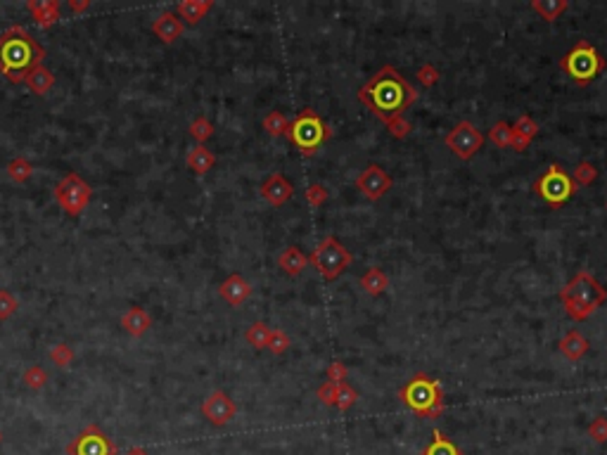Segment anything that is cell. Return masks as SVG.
<instances>
[{
	"mask_svg": "<svg viewBox=\"0 0 607 455\" xmlns=\"http://www.w3.org/2000/svg\"><path fill=\"white\" fill-rule=\"evenodd\" d=\"M46 57V48L24 26L15 24L0 33V71L10 83H24Z\"/></svg>",
	"mask_w": 607,
	"mask_h": 455,
	"instance_id": "obj_1",
	"label": "cell"
},
{
	"mask_svg": "<svg viewBox=\"0 0 607 455\" xmlns=\"http://www.w3.org/2000/svg\"><path fill=\"white\" fill-rule=\"evenodd\" d=\"M361 102L375 109L377 116H387V112H401L408 104L417 102V91L410 86L394 66H382L370 81L359 91Z\"/></svg>",
	"mask_w": 607,
	"mask_h": 455,
	"instance_id": "obj_2",
	"label": "cell"
},
{
	"mask_svg": "<svg viewBox=\"0 0 607 455\" xmlns=\"http://www.w3.org/2000/svg\"><path fill=\"white\" fill-rule=\"evenodd\" d=\"M605 301L607 290L588 270H579L560 292V304L572 320H586Z\"/></svg>",
	"mask_w": 607,
	"mask_h": 455,
	"instance_id": "obj_3",
	"label": "cell"
},
{
	"mask_svg": "<svg viewBox=\"0 0 607 455\" xmlns=\"http://www.w3.org/2000/svg\"><path fill=\"white\" fill-rule=\"evenodd\" d=\"M399 398L406 403L417 418L437 420L444 413V389L442 382L432 380L427 375H415L404 389L399 391Z\"/></svg>",
	"mask_w": 607,
	"mask_h": 455,
	"instance_id": "obj_4",
	"label": "cell"
},
{
	"mask_svg": "<svg viewBox=\"0 0 607 455\" xmlns=\"http://www.w3.org/2000/svg\"><path fill=\"white\" fill-rule=\"evenodd\" d=\"M287 138L292 145H297L304 154H314L323 140L332 138V126L323 124L320 116L314 109H304L294 121H289Z\"/></svg>",
	"mask_w": 607,
	"mask_h": 455,
	"instance_id": "obj_5",
	"label": "cell"
},
{
	"mask_svg": "<svg viewBox=\"0 0 607 455\" xmlns=\"http://www.w3.org/2000/svg\"><path fill=\"white\" fill-rule=\"evenodd\" d=\"M352 261H354L352 252H349L335 235H327V237H323V240L318 242V247L314 249L309 263H314V268L318 270L325 280L332 282V280H337L349 266H352Z\"/></svg>",
	"mask_w": 607,
	"mask_h": 455,
	"instance_id": "obj_6",
	"label": "cell"
},
{
	"mask_svg": "<svg viewBox=\"0 0 607 455\" xmlns=\"http://www.w3.org/2000/svg\"><path fill=\"white\" fill-rule=\"evenodd\" d=\"M560 66L579 86H586L588 81H593L595 76L605 69V59L588 41H579L577 46L560 59Z\"/></svg>",
	"mask_w": 607,
	"mask_h": 455,
	"instance_id": "obj_7",
	"label": "cell"
},
{
	"mask_svg": "<svg viewBox=\"0 0 607 455\" xmlns=\"http://www.w3.org/2000/svg\"><path fill=\"white\" fill-rule=\"evenodd\" d=\"M53 195H55V202L64 209V214L79 216V214H83V209L91 204L93 187L88 185L79 174H66L64 178L55 185Z\"/></svg>",
	"mask_w": 607,
	"mask_h": 455,
	"instance_id": "obj_8",
	"label": "cell"
},
{
	"mask_svg": "<svg viewBox=\"0 0 607 455\" xmlns=\"http://www.w3.org/2000/svg\"><path fill=\"white\" fill-rule=\"evenodd\" d=\"M534 190H536L548 204L558 207V204L567 202V199L574 195L577 185H574V180L565 174V169H562L560 164H550V169L534 183Z\"/></svg>",
	"mask_w": 607,
	"mask_h": 455,
	"instance_id": "obj_9",
	"label": "cell"
},
{
	"mask_svg": "<svg viewBox=\"0 0 607 455\" xmlns=\"http://www.w3.org/2000/svg\"><path fill=\"white\" fill-rule=\"evenodd\" d=\"M444 142H446L449 149L458 159H463V162H470V159L482 149L484 136H482V131L477 129L475 124H472V121L465 119V121H458V124H455L453 129L446 133Z\"/></svg>",
	"mask_w": 607,
	"mask_h": 455,
	"instance_id": "obj_10",
	"label": "cell"
},
{
	"mask_svg": "<svg viewBox=\"0 0 607 455\" xmlns=\"http://www.w3.org/2000/svg\"><path fill=\"white\" fill-rule=\"evenodd\" d=\"M66 455H116V446L98 425H88L71 439Z\"/></svg>",
	"mask_w": 607,
	"mask_h": 455,
	"instance_id": "obj_11",
	"label": "cell"
},
{
	"mask_svg": "<svg viewBox=\"0 0 607 455\" xmlns=\"http://www.w3.org/2000/svg\"><path fill=\"white\" fill-rule=\"evenodd\" d=\"M356 187H359L370 202H377L389 192L392 187V176L382 169L380 164H370L356 176Z\"/></svg>",
	"mask_w": 607,
	"mask_h": 455,
	"instance_id": "obj_12",
	"label": "cell"
},
{
	"mask_svg": "<svg viewBox=\"0 0 607 455\" xmlns=\"http://www.w3.org/2000/svg\"><path fill=\"white\" fill-rule=\"evenodd\" d=\"M202 415L214 427H226L237 415V406L226 391L216 389L202 401Z\"/></svg>",
	"mask_w": 607,
	"mask_h": 455,
	"instance_id": "obj_13",
	"label": "cell"
},
{
	"mask_svg": "<svg viewBox=\"0 0 607 455\" xmlns=\"http://www.w3.org/2000/svg\"><path fill=\"white\" fill-rule=\"evenodd\" d=\"M294 195V187L282 174H271L269 178L261 183V197L271 204V207H282Z\"/></svg>",
	"mask_w": 607,
	"mask_h": 455,
	"instance_id": "obj_14",
	"label": "cell"
},
{
	"mask_svg": "<svg viewBox=\"0 0 607 455\" xmlns=\"http://www.w3.org/2000/svg\"><path fill=\"white\" fill-rule=\"evenodd\" d=\"M219 297L224 299L226 304H230V306H242V304L252 297V285H249L240 273H233L219 285Z\"/></svg>",
	"mask_w": 607,
	"mask_h": 455,
	"instance_id": "obj_15",
	"label": "cell"
},
{
	"mask_svg": "<svg viewBox=\"0 0 607 455\" xmlns=\"http://www.w3.org/2000/svg\"><path fill=\"white\" fill-rule=\"evenodd\" d=\"M26 10H29L33 21H36L41 29H50L53 24H57L60 15H62V5H60V0H29V3H26Z\"/></svg>",
	"mask_w": 607,
	"mask_h": 455,
	"instance_id": "obj_16",
	"label": "cell"
},
{
	"mask_svg": "<svg viewBox=\"0 0 607 455\" xmlns=\"http://www.w3.org/2000/svg\"><path fill=\"white\" fill-rule=\"evenodd\" d=\"M152 31L161 43H174L183 36L185 24L178 19L176 12H161L157 19L152 21Z\"/></svg>",
	"mask_w": 607,
	"mask_h": 455,
	"instance_id": "obj_17",
	"label": "cell"
},
{
	"mask_svg": "<svg viewBox=\"0 0 607 455\" xmlns=\"http://www.w3.org/2000/svg\"><path fill=\"white\" fill-rule=\"evenodd\" d=\"M119 323L131 337H143L145 332L152 327V315H150L143 306H131L124 315H121Z\"/></svg>",
	"mask_w": 607,
	"mask_h": 455,
	"instance_id": "obj_18",
	"label": "cell"
},
{
	"mask_svg": "<svg viewBox=\"0 0 607 455\" xmlns=\"http://www.w3.org/2000/svg\"><path fill=\"white\" fill-rule=\"evenodd\" d=\"M278 266H280V270L289 277H297L302 275L306 270V266H309V257L302 252L299 247H287L280 252V257H278Z\"/></svg>",
	"mask_w": 607,
	"mask_h": 455,
	"instance_id": "obj_19",
	"label": "cell"
},
{
	"mask_svg": "<svg viewBox=\"0 0 607 455\" xmlns=\"http://www.w3.org/2000/svg\"><path fill=\"white\" fill-rule=\"evenodd\" d=\"M211 8H214V0H183V3H178L176 15L181 21L185 19L188 24H199Z\"/></svg>",
	"mask_w": 607,
	"mask_h": 455,
	"instance_id": "obj_20",
	"label": "cell"
},
{
	"mask_svg": "<svg viewBox=\"0 0 607 455\" xmlns=\"http://www.w3.org/2000/svg\"><path fill=\"white\" fill-rule=\"evenodd\" d=\"M588 346H591V344H588V340L579 330H570L560 340V353L565 358H570V360L583 358L588 353Z\"/></svg>",
	"mask_w": 607,
	"mask_h": 455,
	"instance_id": "obj_21",
	"label": "cell"
},
{
	"mask_svg": "<svg viewBox=\"0 0 607 455\" xmlns=\"http://www.w3.org/2000/svg\"><path fill=\"white\" fill-rule=\"evenodd\" d=\"M185 164H188V169L194 171V174L204 176V174H209V171L214 169V164H216V154L211 152L209 147H204V145H194V147L190 149V152H188Z\"/></svg>",
	"mask_w": 607,
	"mask_h": 455,
	"instance_id": "obj_22",
	"label": "cell"
},
{
	"mask_svg": "<svg viewBox=\"0 0 607 455\" xmlns=\"http://www.w3.org/2000/svg\"><path fill=\"white\" fill-rule=\"evenodd\" d=\"M24 86L29 88L33 95H48V93L53 91V86H55V76H53V71H50L48 66L41 64V66H36L29 76H26Z\"/></svg>",
	"mask_w": 607,
	"mask_h": 455,
	"instance_id": "obj_23",
	"label": "cell"
},
{
	"mask_svg": "<svg viewBox=\"0 0 607 455\" xmlns=\"http://www.w3.org/2000/svg\"><path fill=\"white\" fill-rule=\"evenodd\" d=\"M532 10L541 15V19L555 21L570 10V0H532Z\"/></svg>",
	"mask_w": 607,
	"mask_h": 455,
	"instance_id": "obj_24",
	"label": "cell"
},
{
	"mask_svg": "<svg viewBox=\"0 0 607 455\" xmlns=\"http://www.w3.org/2000/svg\"><path fill=\"white\" fill-rule=\"evenodd\" d=\"M361 287H363V292L370 294V297H380V294L387 292L389 277L384 275L380 268H370L361 275Z\"/></svg>",
	"mask_w": 607,
	"mask_h": 455,
	"instance_id": "obj_25",
	"label": "cell"
},
{
	"mask_svg": "<svg viewBox=\"0 0 607 455\" xmlns=\"http://www.w3.org/2000/svg\"><path fill=\"white\" fill-rule=\"evenodd\" d=\"M244 340L252 349L261 351V349H269V340H271V327L266 323H252L244 332Z\"/></svg>",
	"mask_w": 607,
	"mask_h": 455,
	"instance_id": "obj_26",
	"label": "cell"
},
{
	"mask_svg": "<svg viewBox=\"0 0 607 455\" xmlns=\"http://www.w3.org/2000/svg\"><path fill=\"white\" fill-rule=\"evenodd\" d=\"M8 176H10V180H15V183H26V180H31V176H33V171H36V166H33L29 159L26 157H15L12 162L8 164Z\"/></svg>",
	"mask_w": 607,
	"mask_h": 455,
	"instance_id": "obj_27",
	"label": "cell"
},
{
	"mask_svg": "<svg viewBox=\"0 0 607 455\" xmlns=\"http://www.w3.org/2000/svg\"><path fill=\"white\" fill-rule=\"evenodd\" d=\"M287 129H289V119L282 112H271L266 114L264 119V131L269 133V136L273 138H280V136H287Z\"/></svg>",
	"mask_w": 607,
	"mask_h": 455,
	"instance_id": "obj_28",
	"label": "cell"
},
{
	"mask_svg": "<svg viewBox=\"0 0 607 455\" xmlns=\"http://www.w3.org/2000/svg\"><path fill=\"white\" fill-rule=\"evenodd\" d=\"M432 436H434V441L425 448V451H422V455H460L458 448H455L453 443H451L439 429L434 431Z\"/></svg>",
	"mask_w": 607,
	"mask_h": 455,
	"instance_id": "obj_29",
	"label": "cell"
},
{
	"mask_svg": "<svg viewBox=\"0 0 607 455\" xmlns=\"http://www.w3.org/2000/svg\"><path fill=\"white\" fill-rule=\"evenodd\" d=\"M380 121L384 126L389 129V133H392L397 140H401V138H406L410 131H413V126H410L408 119H404L401 114H392V116H380Z\"/></svg>",
	"mask_w": 607,
	"mask_h": 455,
	"instance_id": "obj_30",
	"label": "cell"
},
{
	"mask_svg": "<svg viewBox=\"0 0 607 455\" xmlns=\"http://www.w3.org/2000/svg\"><path fill=\"white\" fill-rule=\"evenodd\" d=\"M489 138H491V142L496 147H510L512 142V126L508 124V121H496V124L489 129Z\"/></svg>",
	"mask_w": 607,
	"mask_h": 455,
	"instance_id": "obj_31",
	"label": "cell"
},
{
	"mask_svg": "<svg viewBox=\"0 0 607 455\" xmlns=\"http://www.w3.org/2000/svg\"><path fill=\"white\" fill-rule=\"evenodd\" d=\"M190 136L197 140V145H204V142L214 136V124H211L207 116H197V119H192V124H190Z\"/></svg>",
	"mask_w": 607,
	"mask_h": 455,
	"instance_id": "obj_32",
	"label": "cell"
},
{
	"mask_svg": "<svg viewBox=\"0 0 607 455\" xmlns=\"http://www.w3.org/2000/svg\"><path fill=\"white\" fill-rule=\"evenodd\" d=\"M21 380H24V384L29 387V389L38 391V389H43V387L48 384L50 375L46 373V368H41V365H31V368H26V373H24Z\"/></svg>",
	"mask_w": 607,
	"mask_h": 455,
	"instance_id": "obj_33",
	"label": "cell"
},
{
	"mask_svg": "<svg viewBox=\"0 0 607 455\" xmlns=\"http://www.w3.org/2000/svg\"><path fill=\"white\" fill-rule=\"evenodd\" d=\"M356 401H359V391H356L354 387L349 384V382H339V384H337V401H335V408H339V410H349Z\"/></svg>",
	"mask_w": 607,
	"mask_h": 455,
	"instance_id": "obj_34",
	"label": "cell"
},
{
	"mask_svg": "<svg viewBox=\"0 0 607 455\" xmlns=\"http://www.w3.org/2000/svg\"><path fill=\"white\" fill-rule=\"evenodd\" d=\"M50 360H53L57 368H69L71 360H74V349H71L69 344L60 342L57 346L50 349Z\"/></svg>",
	"mask_w": 607,
	"mask_h": 455,
	"instance_id": "obj_35",
	"label": "cell"
},
{
	"mask_svg": "<svg viewBox=\"0 0 607 455\" xmlns=\"http://www.w3.org/2000/svg\"><path fill=\"white\" fill-rule=\"evenodd\" d=\"M595 178H598V169L591 162H579L574 169V185H593Z\"/></svg>",
	"mask_w": 607,
	"mask_h": 455,
	"instance_id": "obj_36",
	"label": "cell"
},
{
	"mask_svg": "<svg viewBox=\"0 0 607 455\" xmlns=\"http://www.w3.org/2000/svg\"><path fill=\"white\" fill-rule=\"evenodd\" d=\"M292 346V340H289L287 332L282 330H271V340H269V351L275 353V356H282L287 349Z\"/></svg>",
	"mask_w": 607,
	"mask_h": 455,
	"instance_id": "obj_37",
	"label": "cell"
},
{
	"mask_svg": "<svg viewBox=\"0 0 607 455\" xmlns=\"http://www.w3.org/2000/svg\"><path fill=\"white\" fill-rule=\"evenodd\" d=\"M512 131L520 133V136H525L527 140H534V138L538 136V124L529 114H522L520 119L512 124Z\"/></svg>",
	"mask_w": 607,
	"mask_h": 455,
	"instance_id": "obj_38",
	"label": "cell"
},
{
	"mask_svg": "<svg viewBox=\"0 0 607 455\" xmlns=\"http://www.w3.org/2000/svg\"><path fill=\"white\" fill-rule=\"evenodd\" d=\"M19 308V301L10 290H0V320H10Z\"/></svg>",
	"mask_w": 607,
	"mask_h": 455,
	"instance_id": "obj_39",
	"label": "cell"
},
{
	"mask_svg": "<svg viewBox=\"0 0 607 455\" xmlns=\"http://www.w3.org/2000/svg\"><path fill=\"white\" fill-rule=\"evenodd\" d=\"M337 384H339V382H330V380H325V382H323V384L318 387L316 396H318V401L323 403V406L335 408V401H337Z\"/></svg>",
	"mask_w": 607,
	"mask_h": 455,
	"instance_id": "obj_40",
	"label": "cell"
},
{
	"mask_svg": "<svg viewBox=\"0 0 607 455\" xmlns=\"http://www.w3.org/2000/svg\"><path fill=\"white\" fill-rule=\"evenodd\" d=\"M306 202L311 204V207H323V204L327 202V190H325V185H320V183H314V185H309L306 187Z\"/></svg>",
	"mask_w": 607,
	"mask_h": 455,
	"instance_id": "obj_41",
	"label": "cell"
},
{
	"mask_svg": "<svg viewBox=\"0 0 607 455\" xmlns=\"http://www.w3.org/2000/svg\"><path fill=\"white\" fill-rule=\"evenodd\" d=\"M588 436L595 443H607V418H595L588 425Z\"/></svg>",
	"mask_w": 607,
	"mask_h": 455,
	"instance_id": "obj_42",
	"label": "cell"
},
{
	"mask_svg": "<svg viewBox=\"0 0 607 455\" xmlns=\"http://www.w3.org/2000/svg\"><path fill=\"white\" fill-rule=\"evenodd\" d=\"M417 81L422 83V86H434V83L439 81V69L434 64H422L420 69H417Z\"/></svg>",
	"mask_w": 607,
	"mask_h": 455,
	"instance_id": "obj_43",
	"label": "cell"
},
{
	"mask_svg": "<svg viewBox=\"0 0 607 455\" xmlns=\"http://www.w3.org/2000/svg\"><path fill=\"white\" fill-rule=\"evenodd\" d=\"M347 365L342 363V360H332L330 365H327V370H325V377L330 382H347Z\"/></svg>",
	"mask_w": 607,
	"mask_h": 455,
	"instance_id": "obj_44",
	"label": "cell"
},
{
	"mask_svg": "<svg viewBox=\"0 0 607 455\" xmlns=\"http://www.w3.org/2000/svg\"><path fill=\"white\" fill-rule=\"evenodd\" d=\"M532 145V140H527L525 136H520V133H515L512 131V142H510V147L515 149V152H527V147Z\"/></svg>",
	"mask_w": 607,
	"mask_h": 455,
	"instance_id": "obj_45",
	"label": "cell"
},
{
	"mask_svg": "<svg viewBox=\"0 0 607 455\" xmlns=\"http://www.w3.org/2000/svg\"><path fill=\"white\" fill-rule=\"evenodd\" d=\"M91 8V3H88V0H69V10L74 15H81V12H86V10Z\"/></svg>",
	"mask_w": 607,
	"mask_h": 455,
	"instance_id": "obj_46",
	"label": "cell"
},
{
	"mask_svg": "<svg viewBox=\"0 0 607 455\" xmlns=\"http://www.w3.org/2000/svg\"><path fill=\"white\" fill-rule=\"evenodd\" d=\"M126 455H150V453L145 451V448H141V446H133V448H128Z\"/></svg>",
	"mask_w": 607,
	"mask_h": 455,
	"instance_id": "obj_47",
	"label": "cell"
},
{
	"mask_svg": "<svg viewBox=\"0 0 607 455\" xmlns=\"http://www.w3.org/2000/svg\"><path fill=\"white\" fill-rule=\"evenodd\" d=\"M0 443H3V431H0Z\"/></svg>",
	"mask_w": 607,
	"mask_h": 455,
	"instance_id": "obj_48",
	"label": "cell"
},
{
	"mask_svg": "<svg viewBox=\"0 0 607 455\" xmlns=\"http://www.w3.org/2000/svg\"><path fill=\"white\" fill-rule=\"evenodd\" d=\"M605 209H607V204H605Z\"/></svg>",
	"mask_w": 607,
	"mask_h": 455,
	"instance_id": "obj_49",
	"label": "cell"
}]
</instances>
